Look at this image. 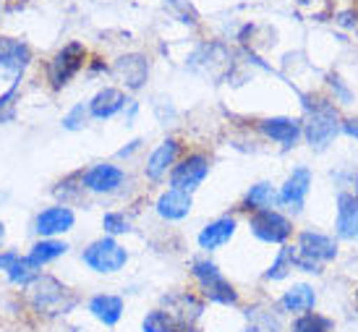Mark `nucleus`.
Masks as SVG:
<instances>
[{
    "label": "nucleus",
    "mask_w": 358,
    "mask_h": 332,
    "mask_svg": "<svg viewBox=\"0 0 358 332\" xmlns=\"http://www.w3.org/2000/svg\"><path fill=\"white\" fill-rule=\"evenodd\" d=\"M92 115H90V105L87 102H76V105H71L69 110L63 113V118H60V126H63V131H84L87 126H90Z\"/></svg>",
    "instance_id": "obj_25"
},
{
    "label": "nucleus",
    "mask_w": 358,
    "mask_h": 332,
    "mask_svg": "<svg viewBox=\"0 0 358 332\" xmlns=\"http://www.w3.org/2000/svg\"><path fill=\"white\" fill-rule=\"evenodd\" d=\"M301 3H306V0H301Z\"/></svg>",
    "instance_id": "obj_33"
},
{
    "label": "nucleus",
    "mask_w": 358,
    "mask_h": 332,
    "mask_svg": "<svg viewBox=\"0 0 358 332\" xmlns=\"http://www.w3.org/2000/svg\"><path fill=\"white\" fill-rule=\"evenodd\" d=\"M207 175H209V157L201 154V152H191L189 157H183L180 162L173 165V171H170V189L194 194L204 183Z\"/></svg>",
    "instance_id": "obj_10"
},
{
    "label": "nucleus",
    "mask_w": 358,
    "mask_h": 332,
    "mask_svg": "<svg viewBox=\"0 0 358 332\" xmlns=\"http://www.w3.org/2000/svg\"><path fill=\"white\" fill-rule=\"evenodd\" d=\"M73 228H76V210L60 201L42 207L31 220V231L37 238H63Z\"/></svg>",
    "instance_id": "obj_8"
},
{
    "label": "nucleus",
    "mask_w": 358,
    "mask_h": 332,
    "mask_svg": "<svg viewBox=\"0 0 358 332\" xmlns=\"http://www.w3.org/2000/svg\"><path fill=\"white\" fill-rule=\"evenodd\" d=\"M259 131L264 133L267 139H272L275 144H282L285 150H290L296 141L301 139V121L296 118H285V115H278V118H264L259 121Z\"/></svg>",
    "instance_id": "obj_18"
},
{
    "label": "nucleus",
    "mask_w": 358,
    "mask_h": 332,
    "mask_svg": "<svg viewBox=\"0 0 358 332\" xmlns=\"http://www.w3.org/2000/svg\"><path fill=\"white\" fill-rule=\"evenodd\" d=\"M31 61V50L21 40H0V76L3 79L21 81L24 71Z\"/></svg>",
    "instance_id": "obj_12"
},
{
    "label": "nucleus",
    "mask_w": 358,
    "mask_h": 332,
    "mask_svg": "<svg viewBox=\"0 0 358 332\" xmlns=\"http://www.w3.org/2000/svg\"><path fill=\"white\" fill-rule=\"evenodd\" d=\"M191 275L212 303H220V306H236L238 303V291L230 285V280L212 259H196L191 264Z\"/></svg>",
    "instance_id": "obj_3"
},
{
    "label": "nucleus",
    "mask_w": 358,
    "mask_h": 332,
    "mask_svg": "<svg viewBox=\"0 0 358 332\" xmlns=\"http://www.w3.org/2000/svg\"><path fill=\"white\" fill-rule=\"evenodd\" d=\"M178 152H180L178 139L168 136L165 141H159L157 147L152 150L150 157H147V165H144V175H147L150 181H162V178H165V175L173 171V165L178 162Z\"/></svg>",
    "instance_id": "obj_15"
},
{
    "label": "nucleus",
    "mask_w": 358,
    "mask_h": 332,
    "mask_svg": "<svg viewBox=\"0 0 358 332\" xmlns=\"http://www.w3.org/2000/svg\"><path fill=\"white\" fill-rule=\"evenodd\" d=\"M233 236H236V217L222 215V217L207 222V225L201 228L196 241H199V249H204V252H217V249H222Z\"/></svg>",
    "instance_id": "obj_20"
},
{
    "label": "nucleus",
    "mask_w": 358,
    "mask_h": 332,
    "mask_svg": "<svg viewBox=\"0 0 358 332\" xmlns=\"http://www.w3.org/2000/svg\"><path fill=\"white\" fill-rule=\"evenodd\" d=\"M129 102L131 100L126 97L123 89H118V87H102L100 92H94V97H92L87 105H90L92 121H110V118H115L118 113L126 110Z\"/></svg>",
    "instance_id": "obj_14"
},
{
    "label": "nucleus",
    "mask_w": 358,
    "mask_h": 332,
    "mask_svg": "<svg viewBox=\"0 0 358 332\" xmlns=\"http://www.w3.org/2000/svg\"><path fill=\"white\" fill-rule=\"evenodd\" d=\"M329 330H332V322H329L327 317L314 312L301 314L299 319L293 322V327H290V332H329Z\"/></svg>",
    "instance_id": "obj_28"
},
{
    "label": "nucleus",
    "mask_w": 358,
    "mask_h": 332,
    "mask_svg": "<svg viewBox=\"0 0 358 332\" xmlns=\"http://www.w3.org/2000/svg\"><path fill=\"white\" fill-rule=\"evenodd\" d=\"M79 259L94 275H118L120 270H126L131 254L118 238L100 236V238H94V241H90L81 249Z\"/></svg>",
    "instance_id": "obj_2"
},
{
    "label": "nucleus",
    "mask_w": 358,
    "mask_h": 332,
    "mask_svg": "<svg viewBox=\"0 0 358 332\" xmlns=\"http://www.w3.org/2000/svg\"><path fill=\"white\" fill-rule=\"evenodd\" d=\"M87 63V48L81 42H69L66 48H60L48 63V81L55 92H60L63 87H69L71 79L84 68Z\"/></svg>",
    "instance_id": "obj_7"
},
{
    "label": "nucleus",
    "mask_w": 358,
    "mask_h": 332,
    "mask_svg": "<svg viewBox=\"0 0 358 332\" xmlns=\"http://www.w3.org/2000/svg\"><path fill=\"white\" fill-rule=\"evenodd\" d=\"M243 207L251 212L257 210H272L278 207V189L267 181H259L254 183L249 192L243 194Z\"/></svg>",
    "instance_id": "obj_23"
},
{
    "label": "nucleus",
    "mask_w": 358,
    "mask_h": 332,
    "mask_svg": "<svg viewBox=\"0 0 358 332\" xmlns=\"http://www.w3.org/2000/svg\"><path fill=\"white\" fill-rule=\"evenodd\" d=\"M141 332H180V330L165 309H152L141 319Z\"/></svg>",
    "instance_id": "obj_26"
},
{
    "label": "nucleus",
    "mask_w": 358,
    "mask_h": 332,
    "mask_svg": "<svg viewBox=\"0 0 358 332\" xmlns=\"http://www.w3.org/2000/svg\"><path fill=\"white\" fill-rule=\"evenodd\" d=\"M87 314L102 327H118L126 314V298L118 293H94L87 298Z\"/></svg>",
    "instance_id": "obj_11"
},
{
    "label": "nucleus",
    "mask_w": 358,
    "mask_h": 332,
    "mask_svg": "<svg viewBox=\"0 0 358 332\" xmlns=\"http://www.w3.org/2000/svg\"><path fill=\"white\" fill-rule=\"evenodd\" d=\"M301 129H303V136L314 150H324V147H329V141L343 131V121L332 105L319 102L308 110V118L306 123H301Z\"/></svg>",
    "instance_id": "obj_6"
},
{
    "label": "nucleus",
    "mask_w": 358,
    "mask_h": 332,
    "mask_svg": "<svg viewBox=\"0 0 358 332\" xmlns=\"http://www.w3.org/2000/svg\"><path fill=\"white\" fill-rule=\"evenodd\" d=\"M52 194L58 196L60 204H69L71 199H79V196H84V192H81V183H79V173H73V175H69V178H63V181L52 189Z\"/></svg>",
    "instance_id": "obj_29"
},
{
    "label": "nucleus",
    "mask_w": 358,
    "mask_h": 332,
    "mask_svg": "<svg viewBox=\"0 0 358 332\" xmlns=\"http://www.w3.org/2000/svg\"><path fill=\"white\" fill-rule=\"evenodd\" d=\"M356 199H358V196H356Z\"/></svg>",
    "instance_id": "obj_34"
},
{
    "label": "nucleus",
    "mask_w": 358,
    "mask_h": 332,
    "mask_svg": "<svg viewBox=\"0 0 358 332\" xmlns=\"http://www.w3.org/2000/svg\"><path fill=\"white\" fill-rule=\"evenodd\" d=\"M6 233H8L6 231V222L0 220V249H3V243H6Z\"/></svg>",
    "instance_id": "obj_32"
},
{
    "label": "nucleus",
    "mask_w": 358,
    "mask_h": 332,
    "mask_svg": "<svg viewBox=\"0 0 358 332\" xmlns=\"http://www.w3.org/2000/svg\"><path fill=\"white\" fill-rule=\"evenodd\" d=\"M69 252H71V243L66 241V238H37V241L27 249L24 257H27V262H29L34 270L42 272L48 264L63 259Z\"/></svg>",
    "instance_id": "obj_17"
},
{
    "label": "nucleus",
    "mask_w": 358,
    "mask_h": 332,
    "mask_svg": "<svg viewBox=\"0 0 358 332\" xmlns=\"http://www.w3.org/2000/svg\"><path fill=\"white\" fill-rule=\"evenodd\" d=\"M139 147H141V139H134V141L129 144V147H123V150L118 152V157H120V160H129L131 154H134V152L139 150Z\"/></svg>",
    "instance_id": "obj_30"
},
{
    "label": "nucleus",
    "mask_w": 358,
    "mask_h": 332,
    "mask_svg": "<svg viewBox=\"0 0 358 332\" xmlns=\"http://www.w3.org/2000/svg\"><path fill=\"white\" fill-rule=\"evenodd\" d=\"M293 267H296V249L293 246H282L278 257H275V262L269 264V270L264 272V280H285Z\"/></svg>",
    "instance_id": "obj_24"
},
{
    "label": "nucleus",
    "mask_w": 358,
    "mask_h": 332,
    "mask_svg": "<svg viewBox=\"0 0 358 332\" xmlns=\"http://www.w3.org/2000/svg\"><path fill=\"white\" fill-rule=\"evenodd\" d=\"M338 236L343 241H358V199L353 194H340L338 196Z\"/></svg>",
    "instance_id": "obj_21"
},
{
    "label": "nucleus",
    "mask_w": 358,
    "mask_h": 332,
    "mask_svg": "<svg viewBox=\"0 0 358 332\" xmlns=\"http://www.w3.org/2000/svg\"><path fill=\"white\" fill-rule=\"evenodd\" d=\"M338 257L335 241L317 231H303L299 236V249H296V267L303 272H322V264L332 262Z\"/></svg>",
    "instance_id": "obj_5"
},
{
    "label": "nucleus",
    "mask_w": 358,
    "mask_h": 332,
    "mask_svg": "<svg viewBox=\"0 0 358 332\" xmlns=\"http://www.w3.org/2000/svg\"><path fill=\"white\" fill-rule=\"evenodd\" d=\"M102 231H105V236L118 238V236H126V233L134 231V225H131V220L126 217V212L110 210L102 215Z\"/></svg>",
    "instance_id": "obj_27"
},
{
    "label": "nucleus",
    "mask_w": 358,
    "mask_h": 332,
    "mask_svg": "<svg viewBox=\"0 0 358 332\" xmlns=\"http://www.w3.org/2000/svg\"><path fill=\"white\" fill-rule=\"evenodd\" d=\"M343 131L348 133V136H353V139H358V118H348V121H343Z\"/></svg>",
    "instance_id": "obj_31"
},
{
    "label": "nucleus",
    "mask_w": 358,
    "mask_h": 332,
    "mask_svg": "<svg viewBox=\"0 0 358 332\" xmlns=\"http://www.w3.org/2000/svg\"><path fill=\"white\" fill-rule=\"evenodd\" d=\"M27 303L34 314H40L45 319H55V317H66L73 312L79 306V298L66 282L40 272V277L27 288Z\"/></svg>",
    "instance_id": "obj_1"
},
{
    "label": "nucleus",
    "mask_w": 358,
    "mask_h": 332,
    "mask_svg": "<svg viewBox=\"0 0 358 332\" xmlns=\"http://www.w3.org/2000/svg\"><path fill=\"white\" fill-rule=\"evenodd\" d=\"M113 73L126 84V89L139 92L144 87L147 76H150V61L144 55H139V52L120 55L118 61H115V66H113Z\"/></svg>",
    "instance_id": "obj_16"
},
{
    "label": "nucleus",
    "mask_w": 358,
    "mask_h": 332,
    "mask_svg": "<svg viewBox=\"0 0 358 332\" xmlns=\"http://www.w3.org/2000/svg\"><path fill=\"white\" fill-rule=\"evenodd\" d=\"M314 303H317V293L306 282H299V285L288 288V291L282 293V298H280L282 312L288 314H306L314 309Z\"/></svg>",
    "instance_id": "obj_22"
},
{
    "label": "nucleus",
    "mask_w": 358,
    "mask_h": 332,
    "mask_svg": "<svg viewBox=\"0 0 358 332\" xmlns=\"http://www.w3.org/2000/svg\"><path fill=\"white\" fill-rule=\"evenodd\" d=\"M191 207H194V196L186 192H178V189L162 192L159 199L155 201V212L168 222H178V220H183V217H189Z\"/></svg>",
    "instance_id": "obj_19"
},
{
    "label": "nucleus",
    "mask_w": 358,
    "mask_h": 332,
    "mask_svg": "<svg viewBox=\"0 0 358 332\" xmlns=\"http://www.w3.org/2000/svg\"><path fill=\"white\" fill-rule=\"evenodd\" d=\"M249 231L262 243H285L293 233V222L275 207L272 210H257L251 212L249 217Z\"/></svg>",
    "instance_id": "obj_9"
},
{
    "label": "nucleus",
    "mask_w": 358,
    "mask_h": 332,
    "mask_svg": "<svg viewBox=\"0 0 358 332\" xmlns=\"http://www.w3.org/2000/svg\"><path fill=\"white\" fill-rule=\"evenodd\" d=\"M308 189H311V171L308 168H296L285 178V183L280 186L278 204H282L290 212H301L303 210V201L308 196Z\"/></svg>",
    "instance_id": "obj_13"
},
{
    "label": "nucleus",
    "mask_w": 358,
    "mask_h": 332,
    "mask_svg": "<svg viewBox=\"0 0 358 332\" xmlns=\"http://www.w3.org/2000/svg\"><path fill=\"white\" fill-rule=\"evenodd\" d=\"M79 183L84 194L110 196V194H118L129 183V173L115 162H94L90 168L79 171Z\"/></svg>",
    "instance_id": "obj_4"
}]
</instances>
